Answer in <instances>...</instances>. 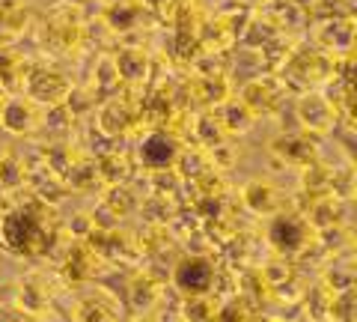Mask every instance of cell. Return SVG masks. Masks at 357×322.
Instances as JSON below:
<instances>
[{"label":"cell","instance_id":"7c38bea8","mask_svg":"<svg viewBox=\"0 0 357 322\" xmlns=\"http://www.w3.org/2000/svg\"><path fill=\"white\" fill-rule=\"evenodd\" d=\"M24 21H27V13H21V15L13 18L9 6H0V48H6L9 42L18 39V33H21V27H24Z\"/></svg>","mask_w":357,"mask_h":322},{"label":"cell","instance_id":"52a82bcc","mask_svg":"<svg viewBox=\"0 0 357 322\" xmlns=\"http://www.w3.org/2000/svg\"><path fill=\"white\" fill-rule=\"evenodd\" d=\"M134 119H137V108L128 105V102H107L102 117H98V123L107 135H122V131H128L134 126Z\"/></svg>","mask_w":357,"mask_h":322},{"label":"cell","instance_id":"9a60e30c","mask_svg":"<svg viewBox=\"0 0 357 322\" xmlns=\"http://www.w3.org/2000/svg\"><path fill=\"white\" fill-rule=\"evenodd\" d=\"M137 322H155V319H152V316H140Z\"/></svg>","mask_w":357,"mask_h":322},{"label":"cell","instance_id":"4fadbf2b","mask_svg":"<svg viewBox=\"0 0 357 322\" xmlns=\"http://www.w3.org/2000/svg\"><path fill=\"white\" fill-rule=\"evenodd\" d=\"M152 290H155V284L149 281V277H140V281L134 284V305H137V310L152 307V302H155Z\"/></svg>","mask_w":357,"mask_h":322},{"label":"cell","instance_id":"8fae6325","mask_svg":"<svg viewBox=\"0 0 357 322\" xmlns=\"http://www.w3.org/2000/svg\"><path fill=\"white\" fill-rule=\"evenodd\" d=\"M301 117H304V123L310 129H319V131H325V126L331 123V108L321 102V98H307L304 105H301Z\"/></svg>","mask_w":357,"mask_h":322},{"label":"cell","instance_id":"8992f818","mask_svg":"<svg viewBox=\"0 0 357 322\" xmlns=\"http://www.w3.org/2000/svg\"><path fill=\"white\" fill-rule=\"evenodd\" d=\"M75 322H119V302L107 293H93L75 305Z\"/></svg>","mask_w":357,"mask_h":322},{"label":"cell","instance_id":"6da1fadb","mask_svg":"<svg viewBox=\"0 0 357 322\" xmlns=\"http://www.w3.org/2000/svg\"><path fill=\"white\" fill-rule=\"evenodd\" d=\"M0 236L13 254H27V257L45 254L54 242V224H48V209L42 203H30L9 212L0 224Z\"/></svg>","mask_w":357,"mask_h":322},{"label":"cell","instance_id":"30bf717a","mask_svg":"<svg viewBox=\"0 0 357 322\" xmlns=\"http://www.w3.org/2000/svg\"><path fill=\"white\" fill-rule=\"evenodd\" d=\"M114 63H116L119 81H128V84H140L143 78H146V72H149V60H146V54H140V51L119 54Z\"/></svg>","mask_w":357,"mask_h":322},{"label":"cell","instance_id":"277c9868","mask_svg":"<svg viewBox=\"0 0 357 322\" xmlns=\"http://www.w3.org/2000/svg\"><path fill=\"white\" fill-rule=\"evenodd\" d=\"M27 96L33 98L36 105H57L69 96V84L66 78L54 69H36L27 78Z\"/></svg>","mask_w":357,"mask_h":322},{"label":"cell","instance_id":"5bb4252c","mask_svg":"<svg viewBox=\"0 0 357 322\" xmlns=\"http://www.w3.org/2000/svg\"><path fill=\"white\" fill-rule=\"evenodd\" d=\"M3 105H6V93L0 90V110H3Z\"/></svg>","mask_w":357,"mask_h":322},{"label":"cell","instance_id":"ba28073f","mask_svg":"<svg viewBox=\"0 0 357 322\" xmlns=\"http://www.w3.org/2000/svg\"><path fill=\"white\" fill-rule=\"evenodd\" d=\"M244 200H248V206L253 212H262V215H271L277 212V188L268 182V180H256L244 188Z\"/></svg>","mask_w":357,"mask_h":322},{"label":"cell","instance_id":"5b68a950","mask_svg":"<svg viewBox=\"0 0 357 322\" xmlns=\"http://www.w3.org/2000/svg\"><path fill=\"white\" fill-rule=\"evenodd\" d=\"M176 159H178V143L173 135H167V131H155V135H149L140 147V161L152 170L173 168Z\"/></svg>","mask_w":357,"mask_h":322},{"label":"cell","instance_id":"9c48e42d","mask_svg":"<svg viewBox=\"0 0 357 322\" xmlns=\"http://www.w3.org/2000/svg\"><path fill=\"white\" fill-rule=\"evenodd\" d=\"M304 239H307V227L301 224V221H295V218H280L271 227V242L277 248H283V251L301 248L304 245Z\"/></svg>","mask_w":357,"mask_h":322},{"label":"cell","instance_id":"3957f363","mask_svg":"<svg viewBox=\"0 0 357 322\" xmlns=\"http://www.w3.org/2000/svg\"><path fill=\"white\" fill-rule=\"evenodd\" d=\"M0 126L13 135H30L42 126V108L33 98H6L3 110H0Z\"/></svg>","mask_w":357,"mask_h":322},{"label":"cell","instance_id":"7a4b0ae2","mask_svg":"<svg viewBox=\"0 0 357 322\" xmlns=\"http://www.w3.org/2000/svg\"><path fill=\"white\" fill-rule=\"evenodd\" d=\"M173 281L182 293L203 295L211 290V284H215V265H211L206 257H185L176 265Z\"/></svg>","mask_w":357,"mask_h":322}]
</instances>
